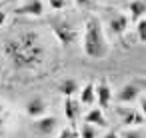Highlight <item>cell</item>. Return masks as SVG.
<instances>
[{"mask_svg":"<svg viewBox=\"0 0 146 138\" xmlns=\"http://www.w3.org/2000/svg\"><path fill=\"white\" fill-rule=\"evenodd\" d=\"M6 56L16 68H34L44 58V48L34 32H22L6 42Z\"/></svg>","mask_w":146,"mask_h":138,"instance_id":"6da1fadb","label":"cell"},{"mask_svg":"<svg viewBox=\"0 0 146 138\" xmlns=\"http://www.w3.org/2000/svg\"><path fill=\"white\" fill-rule=\"evenodd\" d=\"M84 52L88 58H102L106 52V42H104V34H102V26L100 20L90 16L86 20V28H84Z\"/></svg>","mask_w":146,"mask_h":138,"instance_id":"7a4b0ae2","label":"cell"},{"mask_svg":"<svg viewBox=\"0 0 146 138\" xmlns=\"http://www.w3.org/2000/svg\"><path fill=\"white\" fill-rule=\"evenodd\" d=\"M52 28H54V34L58 36V40H60L64 46L74 44V40H76V32H74V28H70L68 24L58 22V20H54V22H52Z\"/></svg>","mask_w":146,"mask_h":138,"instance_id":"3957f363","label":"cell"},{"mask_svg":"<svg viewBox=\"0 0 146 138\" xmlns=\"http://www.w3.org/2000/svg\"><path fill=\"white\" fill-rule=\"evenodd\" d=\"M14 12L20 14V16H40L44 12V4L40 2V0H28L26 4L18 6Z\"/></svg>","mask_w":146,"mask_h":138,"instance_id":"277c9868","label":"cell"},{"mask_svg":"<svg viewBox=\"0 0 146 138\" xmlns=\"http://www.w3.org/2000/svg\"><path fill=\"white\" fill-rule=\"evenodd\" d=\"M140 92H142V86H138V84H126V86H122L120 88V92H118V100L120 102H132V100H136L138 96H140Z\"/></svg>","mask_w":146,"mask_h":138,"instance_id":"5b68a950","label":"cell"},{"mask_svg":"<svg viewBox=\"0 0 146 138\" xmlns=\"http://www.w3.org/2000/svg\"><path fill=\"white\" fill-rule=\"evenodd\" d=\"M110 96H112V92H110V86L102 80L98 86H94V98H98V104H100V108L104 110L106 106H108V102H110Z\"/></svg>","mask_w":146,"mask_h":138,"instance_id":"8992f818","label":"cell"},{"mask_svg":"<svg viewBox=\"0 0 146 138\" xmlns=\"http://www.w3.org/2000/svg\"><path fill=\"white\" fill-rule=\"evenodd\" d=\"M46 112V102L42 98H30L26 102V114L32 116V118H38Z\"/></svg>","mask_w":146,"mask_h":138,"instance_id":"52a82bcc","label":"cell"},{"mask_svg":"<svg viewBox=\"0 0 146 138\" xmlns=\"http://www.w3.org/2000/svg\"><path fill=\"white\" fill-rule=\"evenodd\" d=\"M126 28H128V16H124V14H114V16L110 18V30H112L114 34H122Z\"/></svg>","mask_w":146,"mask_h":138,"instance_id":"ba28073f","label":"cell"},{"mask_svg":"<svg viewBox=\"0 0 146 138\" xmlns=\"http://www.w3.org/2000/svg\"><path fill=\"white\" fill-rule=\"evenodd\" d=\"M54 128H56V118L54 116H46V118L36 120V130L40 134H50V132H54Z\"/></svg>","mask_w":146,"mask_h":138,"instance_id":"9c48e42d","label":"cell"},{"mask_svg":"<svg viewBox=\"0 0 146 138\" xmlns=\"http://www.w3.org/2000/svg\"><path fill=\"white\" fill-rule=\"evenodd\" d=\"M128 10H130V18L132 20H140L146 12V2L144 0H134V2L128 4Z\"/></svg>","mask_w":146,"mask_h":138,"instance_id":"30bf717a","label":"cell"},{"mask_svg":"<svg viewBox=\"0 0 146 138\" xmlns=\"http://www.w3.org/2000/svg\"><path fill=\"white\" fill-rule=\"evenodd\" d=\"M86 122L88 124H98V126H106V118L102 114V108H92L88 114H86Z\"/></svg>","mask_w":146,"mask_h":138,"instance_id":"8fae6325","label":"cell"},{"mask_svg":"<svg viewBox=\"0 0 146 138\" xmlns=\"http://www.w3.org/2000/svg\"><path fill=\"white\" fill-rule=\"evenodd\" d=\"M58 90L64 94V96H72L74 92H78V82L74 78H66L58 84Z\"/></svg>","mask_w":146,"mask_h":138,"instance_id":"7c38bea8","label":"cell"},{"mask_svg":"<svg viewBox=\"0 0 146 138\" xmlns=\"http://www.w3.org/2000/svg\"><path fill=\"white\" fill-rule=\"evenodd\" d=\"M78 104L70 98V96H66V100H64V112H66V118L70 120V122H74L76 120V116H78V108H76Z\"/></svg>","mask_w":146,"mask_h":138,"instance_id":"4fadbf2b","label":"cell"},{"mask_svg":"<svg viewBox=\"0 0 146 138\" xmlns=\"http://www.w3.org/2000/svg\"><path fill=\"white\" fill-rule=\"evenodd\" d=\"M92 102H94V84L88 82L80 92V104H92Z\"/></svg>","mask_w":146,"mask_h":138,"instance_id":"5bb4252c","label":"cell"},{"mask_svg":"<svg viewBox=\"0 0 146 138\" xmlns=\"http://www.w3.org/2000/svg\"><path fill=\"white\" fill-rule=\"evenodd\" d=\"M142 122H144V118H142V114H140V112L130 110V112H126V114H124V124H142Z\"/></svg>","mask_w":146,"mask_h":138,"instance_id":"9a60e30c","label":"cell"},{"mask_svg":"<svg viewBox=\"0 0 146 138\" xmlns=\"http://www.w3.org/2000/svg\"><path fill=\"white\" fill-rule=\"evenodd\" d=\"M136 32H138V40L144 42V40H146V20H144V18L138 20V24H136Z\"/></svg>","mask_w":146,"mask_h":138,"instance_id":"2e32d148","label":"cell"},{"mask_svg":"<svg viewBox=\"0 0 146 138\" xmlns=\"http://www.w3.org/2000/svg\"><path fill=\"white\" fill-rule=\"evenodd\" d=\"M80 136H82V138H96V130H94L90 124H86V126H82Z\"/></svg>","mask_w":146,"mask_h":138,"instance_id":"e0dca14e","label":"cell"},{"mask_svg":"<svg viewBox=\"0 0 146 138\" xmlns=\"http://www.w3.org/2000/svg\"><path fill=\"white\" fill-rule=\"evenodd\" d=\"M50 6H52L54 10H62V8L66 6V0H50Z\"/></svg>","mask_w":146,"mask_h":138,"instance_id":"ac0fdd59","label":"cell"},{"mask_svg":"<svg viewBox=\"0 0 146 138\" xmlns=\"http://www.w3.org/2000/svg\"><path fill=\"white\" fill-rule=\"evenodd\" d=\"M58 138H76V134H74L70 128H64V130L58 134Z\"/></svg>","mask_w":146,"mask_h":138,"instance_id":"d6986e66","label":"cell"},{"mask_svg":"<svg viewBox=\"0 0 146 138\" xmlns=\"http://www.w3.org/2000/svg\"><path fill=\"white\" fill-rule=\"evenodd\" d=\"M76 4L82 8H90V6H94V0H76Z\"/></svg>","mask_w":146,"mask_h":138,"instance_id":"ffe728a7","label":"cell"},{"mask_svg":"<svg viewBox=\"0 0 146 138\" xmlns=\"http://www.w3.org/2000/svg\"><path fill=\"white\" fill-rule=\"evenodd\" d=\"M124 138H144V136H142V132H134V130H130V132L124 134Z\"/></svg>","mask_w":146,"mask_h":138,"instance_id":"44dd1931","label":"cell"},{"mask_svg":"<svg viewBox=\"0 0 146 138\" xmlns=\"http://www.w3.org/2000/svg\"><path fill=\"white\" fill-rule=\"evenodd\" d=\"M104 138H118V134H116V132H108Z\"/></svg>","mask_w":146,"mask_h":138,"instance_id":"7402d4cb","label":"cell"},{"mask_svg":"<svg viewBox=\"0 0 146 138\" xmlns=\"http://www.w3.org/2000/svg\"><path fill=\"white\" fill-rule=\"evenodd\" d=\"M4 20H6V14H4V12H0V26L4 24Z\"/></svg>","mask_w":146,"mask_h":138,"instance_id":"603a6c76","label":"cell"},{"mask_svg":"<svg viewBox=\"0 0 146 138\" xmlns=\"http://www.w3.org/2000/svg\"><path fill=\"white\" fill-rule=\"evenodd\" d=\"M4 2H14V0H4Z\"/></svg>","mask_w":146,"mask_h":138,"instance_id":"cb8c5ba5","label":"cell"}]
</instances>
